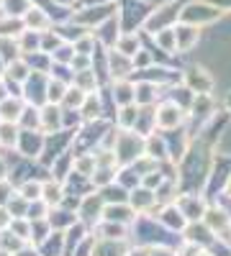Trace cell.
<instances>
[{"label": "cell", "instance_id": "cell-1", "mask_svg": "<svg viewBox=\"0 0 231 256\" xmlns=\"http://www.w3.org/2000/svg\"><path fill=\"white\" fill-rule=\"evenodd\" d=\"M65 128V118H62V105L47 102L41 108V131L44 134H62Z\"/></svg>", "mask_w": 231, "mask_h": 256}, {"label": "cell", "instance_id": "cell-2", "mask_svg": "<svg viewBox=\"0 0 231 256\" xmlns=\"http://www.w3.org/2000/svg\"><path fill=\"white\" fill-rule=\"evenodd\" d=\"M182 110L177 108L175 102H164L162 108L154 113V126H159L162 131H172V128H177L182 123Z\"/></svg>", "mask_w": 231, "mask_h": 256}, {"label": "cell", "instance_id": "cell-3", "mask_svg": "<svg viewBox=\"0 0 231 256\" xmlns=\"http://www.w3.org/2000/svg\"><path fill=\"white\" fill-rule=\"evenodd\" d=\"M24 28H29V31H39V34H44V31H49V26H52V18L41 10V8H36V6H31L26 13H24Z\"/></svg>", "mask_w": 231, "mask_h": 256}, {"label": "cell", "instance_id": "cell-4", "mask_svg": "<svg viewBox=\"0 0 231 256\" xmlns=\"http://www.w3.org/2000/svg\"><path fill=\"white\" fill-rule=\"evenodd\" d=\"M24 100L18 95H8L3 102H0V120H8V123H18L21 113H24Z\"/></svg>", "mask_w": 231, "mask_h": 256}, {"label": "cell", "instance_id": "cell-5", "mask_svg": "<svg viewBox=\"0 0 231 256\" xmlns=\"http://www.w3.org/2000/svg\"><path fill=\"white\" fill-rule=\"evenodd\" d=\"M41 200H44L49 208L54 205H62L65 200V187H62V180H47L44 187H41Z\"/></svg>", "mask_w": 231, "mask_h": 256}, {"label": "cell", "instance_id": "cell-6", "mask_svg": "<svg viewBox=\"0 0 231 256\" xmlns=\"http://www.w3.org/2000/svg\"><path fill=\"white\" fill-rule=\"evenodd\" d=\"M185 82H187V88L200 92V95H205L208 90L213 88V80L205 74V70H190V72L185 74Z\"/></svg>", "mask_w": 231, "mask_h": 256}, {"label": "cell", "instance_id": "cell-7", "mask_svg": "<svg viewBox=\"0 0 231 256\" xmlns=\"http://www.w3.org/2000/svg\"><path fill=\"white\" fill-rule=\"evenodd\" d=\"M18 136H21V126L18 123L0 120V146H3V148L18 146Z\"/></svg>", "mask_w": 231, "mask_h": 256}, {"label": "cell", "instance_id": "cell-8", "mask_svg": "<svg viewBox=\"0 0 231 256\" xmlns=\"http://www.w3.org/2000/svg\"><path fill=\"white\" fill-rule=\"evenodd\" d=\"M21 56V46H18V38L16 36H6L0 34V59H3L6 64H11L13 59Z\"/></svg>", "mask_w": 231, "mask_h": 256}, {"label": "cell", "instance_id": "cell-9", "mask_svg": "<svg viewBox=\"0 0 231 256\" xmlns=\"http://www.w3.org/2000/svg\"><path fill=\"white\" fill-rule=\"evenodd\" d=\"M134 92H136V88H131L129 82L116 80V84H113V100L118 105H131L134 102Z\"/></svg>", "mask_w": 231, "mask_h": 256}, {"label": "cell", "instance_id": "cell-10", "mask_svg": "<svg viewBox=\"0 0 231 256\" xmlns=\"http://www.w3.org/2000/svg\"><path fill=\"white\" fill-rule=\"evenodd\" d=\"M85 98H88V92L82 90V88H77V84H72V88H67L62 105H65V108H70V110H75V108L80 110V108H82V102H85Z\"/></svg>", "mask_w": 231, "mask_h": 256}, {"label": "cell", "instance_id": "cell-11", "mask_svg": "<svg viewBox=\"0 0 231 256\" xmlns=\"http://www.w3.org/2000/svg\"><path fill=\"white\" fill-rule=\"evenodd\" d=\"M65 92H67V84L62 82L59 77H54V80L47 82V102L62 105V100H65Z\"/></svg>", "mask_w": 231, "mask_h": 256}, {"label": "cell", "instance_id": "cell-12", "mask_svg": "<svg viewBox=\"0 0 231 256\" xmlns=\"http://www.w3.org/2000/svg\"><path fill=\"white\" fill-rule=\"evenodd\" d=\"M195 38H198V31L195 28H177L175 31V49L190 52V46L195 44Z\"/></svg>", "mask_w": 231, "mask_h": 256}, {"label": "cell", "instance_id": "cell-13", "mask_svg": "<svg viewBox=\"0 0 231 256\" xmlns=\"http://www.w3.org/2000/svg\"><path fill=\"white\" fill-rule=\"evenodd\" d=\"M103 216H106V220H111V223H129L131 218H134V212L129 210V208H123V205H108L106 210H103Z\"/></svg>", "mask_w": 231, "mask_h": 256}, {"label": "cell", "instance_id": "cell-14", "mask_svg": "<svg viewBox=\"0 0 231 256\" xmlns=\"http://www.w3.org/2000/svg\"><path fill=\"white\" fill-rule=\"evenodd\" d=\"M41 187H44V182H39V180H26L24 184L18 187V195H24L29 202L41 200Z\"/></svg>", "mask_w": 231, "mask_h": 256}, {"label": "cell", "instance_id": "cell-15", "mask_svg": "<svg viewBox=\"0 0 231 256\" xmlns=\"http://www.w3.org/2000/svg\"><path fill=\"white\" fill-rule=\"evenodd\" d=\"M3 8L11 18H24V13L31 8V0H3Z\"/></svg>", "mask_w": 231, "mask_h": 256}, {"label": "cell", "instance_id": "cell-16", "mask_svg": "<svg viewBox=\"0 0 231 256\" xmlns=\"http://www.w3.org/2000/svg\"><path fill=\"white\" fill-rule=\"evenodd\" d=\"M116 52L123 54V56L139 54V38H136V36H123V38H118V41H116Z\"/></svg>", "mask_w": 231, "mask_h": 256}, {"label": "cell", "instance_id": "cell-17", "mask_svg": "<svg viewBox=\"0 0 231 256\" xmlns=\"http://www.w3.org/2000/svg\"><path fill=\"white\" fill-rule=\"evenodd\" d=\"M131 202H134V208L139 205V208H149L152 202H154V195L149 190H139V192H131Z\"/></svg>", "mask_w": 231, "mask_h": 256}, {"label": "cell", "instance_id": "cell-18", "mask_svg": "<svg viewBox=\"0 0 231 256\" xmlns=\"http://www.w3.org/2000/svg\"><path fill=\"white\" fill-rule=\"evenodd\" d=\"M13 198H16V190H13V184L8 182V177L0 180V205H8Z\"/></svg>", "mask_w": 231, "mask_h": 256}, {"label": "cell", "instance_id": "cell-19", "mask_svg": "<svg viewBox=\"0 0 231 256\" xmlns=\"http://www.w3.org/2000/svg\"><path fill=\"white\" fill-rule=\"evenodd\" d=\"M11 220H13V216H11V210H8L6 205H0V230H6V228L11 226Z\"/></svg>", "mask_w": 231, "mask_h": 256}, {"label": "cell", "instance_id": "cell-20", "mask_svg": "<svg viewBox=\"0 0 231 256\" xmlns=\"http://www.w3.org/2000/svg\"><path fill=\"white\" fill-rule=\"evenodd\" d=\"M54 3H59V6H70V3H75V0H54Z\"/></svg>", "mask_w": 231, "mask_h": 256}, {"label": "cell", "instance_id": "cell-21", "mask_svg": "<svg viewBox=\"0 0 231 256\" xmlns=\"http://www.w3.org/2000/svg\"><path fill=\"white\" fill-rule=\"evenodd\" d=\"M152 256H170V254H167V251H159V254H157V251H152Z\"/></svg>", "mask_w": 231, "mask_h": 256}, {"label": "cell", "instance_id": "cell-22", "mask_svg": "<svg viewBox=\"0 0 231 256\" xmlns=\"http://www.w3.org/2000/svg\"><path fill=\"white\" fill-rule=\"evenodd\" d=\"M226 192H228V195H231V180H228V184H226Z\"/></svg>", "mask_w": 231, "mask_h": 256}]
</instances>
